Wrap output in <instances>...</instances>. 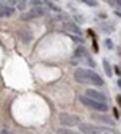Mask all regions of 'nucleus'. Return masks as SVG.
I'll list each match as a JSON object with an SVG mask.
<instances>
[{
  "label": "nucleus",
  "mask_w": 121,
  "mask_h": 134,
  "mask_svg": "<svg viewBox=\"0 0 121 134\" xmlns=\"http://www.w3.org/2000/svg\"><path fill=\"white\" fill-rule=\"evenodd\" d=\"M74 79L84 86H97V87L103 86L102 76L95 70H89V68H78L76 73H74Z\"/></svg>",
  "instance_id": "1"
},
{
  "label": "nucleus",
  "mask_w": 121,
  "mask_h": 134,
  "mask_svg": "<svg viewBox=\"0 0 121 134\" xmlns=\"http://www.w3.org/2000/svg\"><path fill=\"white\" fill-rule=\"evenodd\" d=\"M79 100H81L82 105H86V107L90 108L92 111H97V113H107V111H108V105H107V103L97 102V100H94V99L87 97V95H81Z\"/></svg>",
  "instance_id": "2"
},
{
  "label": "nucleus",
  "mask_w": 121,
  "mask_h": 134,
  "mask_svg": "<svg viewBox=\"0 0 121 134\" xmlns=\"http://www.w3.org/2000/svg\"><path fill=\"white\" fill-rule=\"evenodd\" d=\"M58 120H60V124H63V126H66V128L78 126L81 123V118L76 116V115H71V113H60Z\"/></svg>",
  "instance_id": "3"
},
{
  "label": "nucleus",
  "mask_w": 121,
  "mask_h": 134,
  "mask_svg": "<svg viewBox=\"0 0 121 134\" xmlns=\"http://www.w3.org/2000/svg\"><path fill=\"white\" fill-rule=\"evenodd\" d=\"M45 15H47V8L45 7H32L27 13L23 15V20L29 21V20H36V18H42Z\"/></svg>",
  "instance_id": "4"
},
{
  "label": "nucleus",
  "mask_w": 121,
  "mask_h": 134,
  "mask_svg": "<svg viewBox=\"0 0 121 134\" xmlns=\"http://www.w3.org/2000/svg\"><path fill=\"white\" fill-rule=\"evenodd\" d=\"M79 131L82 134H103V128L95 126V124H89V123H79Z\"/></svg>",
  "instance_id": "5"
},
{
  "label": "nucleus",
  "mask_w": 121,
  "mask_h": 134,
  "mask_svg": "<svg viewBox=\"0 0 121 134\" xmlns=\"http://www.w3.org/2000/svg\"><path fill=\"white\" fill-rule=\"evenodd\" d=\"M84 95H87V97H90V99H94V100H97V102H102V103H107V95H105L103 92H100V91H95V89H87Z\"/></svg>",
  "instance_id": "6"
},
{
  "label": "nucleus",
  "mask_w": 121,
  "mask_h": 134,
  "mask_svg": "<svg viewBox=\"0 0 121 134\" xmlns=\"http://www.w3.org/2000/svg\"><path fill=\"white\" fill-rule=\"evenodd\" d=\"M92 120H94L95 123H105V124H110V126L115 124V120L110 118L107 113H97V115L94 113V115H92Z\"/></svg>",
  "instance_id": "7"
},
{
  "label": "nucleus",
  "mask_w": 121,
  "mask_h": 134,
  "mask_svg": "<svg viewBox=\"0 0 121 134\" xmlns=\"http://www.w3.org/2000/svg\"><path fill=\"white\" fill-rule=\"evenodd\" d=\"M63 26H65V29H66V31H70L71 34H81V27L76 24V23H74V21H71V20H66V21H65L63 23Z\"/></svg>",
  "instance_id": "8"
},
{
  "label": "nucleus",
  "mask_w": 121,
  "mask_h": 134,
  "mask_svg": "<svg viewBox=\"0 0 121 134\" xmlns=\"http://www.w3.org/2000/svg\"><path fill=\"white\" fill-rule=\"evenodd\" d=\"M15 13V8L8 3H0V18H5V16H11Z\"/></svg>",
  "instance_id": "9"
},
{
  "label": "nucleus",
  "mask_w": 121,
  "mask_h": 134,
  "mask_svg": "<svg viewBox=\"0 0 121 134\" xmlns=\"http://www.w3.org/2000/svg\"><path fill=\"white\" fill-rule=\"evenodd\" d=\"M18 37H20V39H21L23 42H26V44L32 41V36H31L29 32H27V31H24V29H23V31H20V32H18Z\"/></svg>",
  "instance_id": "10"
},
{
  "label": "nucleus",
  "mask_w": 121,
  "mask_h": 134,
  "mask_svg": "<svg viewBox=\"0 0 121 134\" xmlns=\"http://www.w3.org/2000/svg\"><path fill=\"white\" fill-rule=\"evenodd\" d=\"M57 134H79V132H74V131H71L70 128H61V129L57 131Z\"/></svg>",
  "instance_id": "11"
},
{
  "label": "nucleus",
  "mask_w": 121,
  "mask_h": 134,
  "mask_svg": "<svg viewBox=\"0 0 121 134\" xmlns=\"http://www.w3.org/2000/svg\"><path fill=\"white\" fill-rule=\"evenodd\" d=\"M103 70H105V73H107L108 76L113 74V73H111V66H110V63H108L107 60H103Z\"/></svg>",
  "instance_id": "12"
},
{
  "label": "nucleus",
  "mask_w": 121,
  "mask_h": 134,
  "mask_svg": "<svg viewBox=\"0 0 121 134\" xmlns=\"http://www.w3.org/2000/svg\"><path fill=\"white\" fill-rule=\"evenodd\" d=\"M82 3H86V5H89V7H95L97 5V2L95 0H81Z\"/></svg>",
  "instance_id": "13"
},
{
  "label": "nucleus",
  "mask_w": 121,
  "mask_h": 134,
  "mask_svg": "<svg viewBox=\"0 0 121 134\" xmlns=\"http://www.w3.org/2000/svg\"><path fill=\"white\" fill-rule=\"evenodd\" d=\"M105 44H107V47H108V49H113V42H111L110 39H107V41H105Z\"/></svg>",
  "instance_id": "14"
},
{
  "label": "nucleus",
  "mask_w": 121,
  "mask_h": 134,
  "mask_svg": "<svg viewBox=\"0 0 121 134\" xmlns=\"http://www.w3.org/2000/svg\"><path fill=\"white\" fill-rule=\"evenodd\" d=\"M103 134H116V132H115V131H111V129H105Z\"/></svg>",
  "instance_id": "15"
},
{
  "label": "nucleus",
  "mask_w": 121,
  "mask_h": 134,
  "mask_svg": "<svg viewBox=\"0 0 121 134\" xmlns=\"http://www.w3.org/2000/svg\"><path fill=\"white\" fill-rule=\"evenodd\" d=\"M0 134H13V132H10L8 129H3V131H0Z\"/></svg>",
  "instance_id": "16"
},
{
  "label": "nucleus",
  "mask_w": 121,
  "mask_h": 134,
  "mask_svg": "<svg viewBox=\"0 0 121 134\" xmlns=\"http://www.w3.org/2000/svg\"><path fill=\"white\" fill-rule=\"evenodd\" d=\"M118 87H119V89H121V78H119V79H118Z\"/></svg>",
  "instance_id": "17"
},
{
  "label": "nucleus",
  "mask_w": 121,
  "mask_h": 134,
  "mask_svg": "<svg viewBox=\"0 0 121 134\" xmlns=\"http://www.w3.org/2000/svg\"><path fill=\"white\" fill-rule=\"evenodd\" d=\"M116 3H118V5H119V7H121V0H116Z\"/></svg>",
  "instance_id": "18"
},
{
  "label": "nucleus",
  "mask_w": 121,
  "mask_h": 134,
  "mask_svg": "<svg viewBox=\"0 0 121 134\" xmlns=\"http://www.w3.org/2000/svg\"><path fill=\"white\" fill-rule=\"evenodd\" d=\"M16 2H26V0H16Z\"/></svg>",
  "instance_id": "19"
},
{
  "label": "nucleus",
  "mask_w": 121,
  "mask_h": 134,
  "mask_svg": "<svg viewBox=\"0 0 121 134\" xmlns=\"http://www.w3.org/2000/svg\"><path fill=\"white\" fill-rule=\"evenodd\" d=\"M119 70H121V65H119Z\"/></svg>",
  "instance_id": "20"
}]
</instances>
